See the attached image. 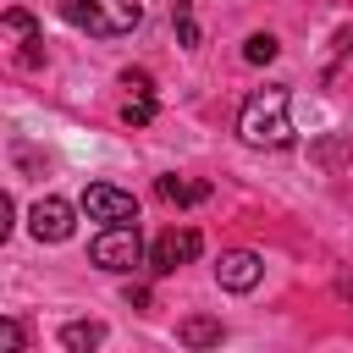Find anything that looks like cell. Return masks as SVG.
<instances>
[{
  "label": "cell",
  "mask_w": 353,
  "mask_h": 353,
  "mask_svg": "<svg viewBox=\"0 0 353 353\" xmlns=\"http://www.w3.org/2000/svg\"><path fill=\"white\" fill-rule=\"evenodd\" d=\"M88 259L99 265V270H110V276H132L149 254H143V237H138V221H127V226H105L94 243H88Z\"/></svg>",
  "instance_id": "obj_3"
},
{
  "label": "cell",
  "mask_w": 353,
  "mask_h": 353,
  "mask_svg": "<svg viewBox=\"0 0 353 353\" xmlns=\"http://www.w3.org/2000/svg\"><path fill=\"white\" fill-rule=\"evenodd\" d=\"M28 232H33L39 243H66V237L77 232V210L50 193V199H39V204L28 210Z\"/></svg>",
  "instance_id": "obj_6"
},
{
  "label": "cell",
  "mask_w": 353,
  "mask_h": 353,
  "mask_svg": "<svg viewBox=\"0 0 353 353\" xmlns=\"http://www.w3.org/2000/svg\"><path fill=\"white\" fill-rule=\"evenodd\" d=\"M83 210H88V221H99V226H127V221H138V199L121 193V188H110V182L83 188Z\"/></svg>",
  "instance_id": "obj_5"
},
{
  "label": "cell",
  "mask_w": 353,
  "mask_h": 353,
  "mask_svg": "<svg viewBox=\"0 0 353 353\" xmlns=\"http://www.w3.org/2000/svg\"><path fill=\"white\" fill-rule=\"evenodd\" d=\"M6 33H17L22 44H28V39H39V28H33V17H28V11H6Z\"/></svg>",
  "instance_id": "obj_15"
},
{
  "label": "cell",
  "mask_w": 353,
  "mask_h": 353,
  "mask_svg": "<svg viewBox=\"0 0 353 353\" xmlns=\"http://www.w3.org/2000/svg\"><path fill=\"white\" fill-rule=\"evenodd\" d=\"M121 88H127V94H138V99H154V77H149L143 66H138V72L127 66V72H121Z\"/></svg>",
  "instance_id": "obj_14"
},
{
  "label": "cell",
  "mask_w": 353,
  "mask_h": 353,
  "mask_svg": "<svg viewBox=\"0 0 353 353\" xmlns=\"http://www.w3.org/2000/svg\"><path fill=\"white\" fill-rule=\"evenodd\" d=\"M121 121H127V127H149V121H154V99H138V94H127V105H121Z\"/></svg>",
  "instance_id": "obj_13"
},
{
  "label": "cell",
  "mask_w": 353,
  "mask_h": 353,
  "mask_svg": "<svg viewBox=\"0 0 353 353\" xmlns=\"http://www.w3.org/2000/svg\"><path fill=\"white\" fill-rule=\"evenodd\" d=\"M105 342V325L99 320H66L61 325V347L66 353H88V347H99Z\"/></svg>",
  "instance_id": "obj_9"
},
{
  "label": "cell",
  "mask_w": 353,
  "mask_h": 353,
  "mask_svg": "<svg viewBox=\"0 0 353 353\" xmlns=\"http://www.w3.org/2000/svg\"><path fill=\"white\" fill-rule=\"evenodd\" d=\"M199 248H204V237H199L193 226H165V232L149 243V270H154V276H171V270L193 265Z\"/></svg>",
  "instance_id": "obj_4"
},
{
  "label": "cell",
  "mask_w": 353,
  "mask_h": 353,
  "mask_svg": "<svg viewBox=\"0 0 353 353\" xmlns=\"http://www.w3.org/2000/svg\"><path fill=\"white\" fill-rule=\"evenodd\" d=\"M237 132L248 149H287L292 143V99L287 88H254L237 110Z\"/></svg>",
  "instance_id": "obj_1"
},
{
  "label": "cell",
  "mask_w": 353,
  "mask_h": 353,
  "mask_svg": "<svg viewBox=\"0 0 353 353\" xmlns=\"http://www.w3.org/2000/svg\"><path fill=\"white\" fill-rule=\"evenodd\" d=\"M276 50H281V44H276L270 33H254V39L243 44V61H254V66H265V61H276Z\"/></svg>",
  "instance_id": "obj_12"
},
{
  "label": "cell",
  "mask_w": 353,
  "mask_h": 353,
  "mask_svg": "<svg viewBox=\"0 0 353 353\" xmlns=\"http://www.w3.org/2000/svg\"><path fill=\"white\" fill-rule=\"evenodd\" d=\"M154 193H160L165 204H204V199H210V182H182V176H160V182H154Z\"/></svg>",
  "instance_id": "obj_10"
},
{
  "label": "cell",
  "mask_w": 353,
  "mask_h": 353,
  "mask_svg": "<svg viewBox=\"0 0 353 353\" xmlns=\"http://www.w3.org/2000/svg\"><path fill=\"white\" fill-rule=\"evenodd\" d=\"M259 276H265V259H259L254 248H226V254L215 259V281H221L226 292H254Z\"/></svg>",
  "instance_id": "obj_7"
},
{
  "label": "cell",
  "mask_w": 353,
  "mask_h": 353,
  "mask_svg": "<svg viewBox=\"0 0 353 353\" xmlns=\"http://www.w3.org/2000/svg\"><path fill=\"white\" fill-rule=\"evenodd\" d=\"M0 347H6V353H22V347H28V331H22L17 320H0Z\"/></svg>",
  "instance_id": "obj_16"
},
{
  "label": "cell",
  "mask_w": 353,
  "mask_h": 353,
  "mask_svg": "<svg viewBox=\"0 0 353 353\" xmlns=\"http://www.w3.org/2000/svg\"><path fill=\"white\" fill-rule=\"evenodd\" d=\"M55 11L72 28L94 33V39H121V33H132L143 22V6L138 0H55Z\"/></svg>",
  "instance_id": "obj_2"
},
{
  "label": "cell",
  "mask_w": 353,
  "mask_h": 353,
  "mask_svg": "<svg viewBox=\"0 0 353 353\" xmlns=\"http://www.w3.org/2000/svg\"><path fill=\"white\" fill-rule=\"evenodd\" d=\"M171 22H176L182 50H199V44H204V33H199V22H193V6H188V0H171Z\"/></svg>",
  "instance_id": "obj_11"
},
{
  "label": "cell",
  "mask_w": 353,
  "mask_h": 353,
  "mask_svg": "<svg viewBox=\"0 0 353 353\" xmlns=\"http://www.w3.org/2000/svg\"><path fill=\"white\" fill-rule=\"evenodd\" d=\"M221 336H226V325L210 320V314H193V320L176 325V342H182V347H221Z\"/></svg>",
  "instance_id": "obj_8"
}]
</instances>
